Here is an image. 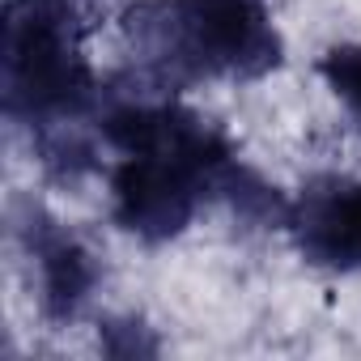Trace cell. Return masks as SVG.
<instances>
[{"instance_id":"obj_1","label":"cell","mask_w":361,"mask_h":361,"mask_svg":"<svg viewBox=\"0 0 361 361\" xmlns=\"http://www.w3.org/2000/svg\"><path fill=\"white\" fill-rule=\"evenodd\" d=\"M188 35L200 56L234 73H264L276 64V39L264 22V0H188Z\"/></svg>"},{"instance_id":"obj_2","label":"cell","mask_w":361,"mask_h":361,"mask_svg":"<svg viewBox=\"0 0 361 361\" xmlns=\"http://www.w3.org/2000/svg\"><path fill=\"white\" fill-rule=\"evenodd\" d=\"M119 221L145 238H166L192 217V170L174 157H128L115 174Z\"/></svg>"},{"instance_id":"obj_3","label":"cell","mask_w":361,"mask_h":361,"mask_svg":"<svg viewBox=\"0 0 361 361\" xmlns=\"http://www.w3.org/2000/svg\"><path fill=\"white\" fill-rule=\"evenodd\" d=\"M306 247L327 264H361V188L331 196L310 213Z\"/></svg>"},{"instance_id":"obj_5","label":"cell","mask_w":361,"mask_h":361,"mask_svg":"<svg viewBox=\"0 0 361 361\" xmlns=\"http://www.w3.org/2000/svg\"><path fill=\"white\" fill-rule=\"evenodd\" d=\"M327 81L361 111V47H344V51H331L327 64H323Z\"/></svg>"},{"instance_id":"obj_4","label":"cell","mask_w":361,"mask_h":361,"mask_svg":"<svg viewBox=\"0 0 361 361\" xmlns=\"http://www.w3.org/2000/svg\"><path fill=\"white\" fill-rule=\"evenodd\" d=\"M90 289V264L73 243L43 247V293L56 314H68Z\"/></svg>"}]
</instances>
